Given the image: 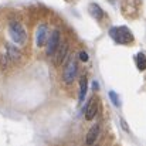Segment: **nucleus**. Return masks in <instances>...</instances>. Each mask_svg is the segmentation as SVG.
Wrapping results in <instances>:
<instances>
[{
  "instance_id": "8",
  "label": "nucleus",
  "mask_w": 146,
  "mask_h": 146,
  "mask_svg": "<svg viewBox=\"0 0 146 146\" xmlns=\"http://www.w3.org/2000/svg\"><path fill=\"white\" fill-rule=\"evenodd\" d=\"M88 10H90V14H91L94 19H97V20H101V19H102V16H104L102 9L98 6L97 3H91V4H90V7H88Z\"/></svg>"
},
{
  "instance_id": "6",
  "label": "nucleus",
  "mask_w": 146,
  "mask_h": 146,
  "mask_svg": "<svg viewBox=\"0 0 146 146\" xmlns=\"http://www.w3.org/2000/svg\"><path fill=\"white\" fill-rule=\"evenodd\" d=\"M55 54H57L55 64H57V65H60V64L64 61V58L67 57V54H68V44H67V43H61V44L58 46L57 51H55Z\"/></svg>"
},
{
  "instance_id": "11",
  "label": "nucleus",
  "mask_w": 146,
  "mask_h": 146,
  "mask_svg": "<svg viewBox=\"0 0 146 146\" xmlns=\"http://www.w3.org/2000/svg\"><path fill=\"white\" fill-rule=\"evenodd\" d=\"M7 55H9L11 60H20L21 52L16 48V47H13V46H7Z\"/></svg>"
},
{
  "instance_id": "12",
  "label": "nucleus",
  "mask_w": 146,
  "mask_h": 146,
  "mask_svg": "<svg viewBox=\"0 0 146 146\" xmlns=\"http://www.w3.org/2000/svg\"><path fill=\"white\" fill-rule=\"evenodd\" d=\"M136 65H138V68H139L141 71H143L146 68V57L142 52H139V54L136 55Z\"/></svg>"
},
{
  "instance_id": "15",
  "label": "nucleus",
  "mask_w": 146,
  "mask_h": 146,
  "mask_svg": "<svg viewBox=\"0 0 146 146\" xmlns=\"http://www.w3.org/2000/svg\"><path fill=\"white\" fill-rule=\"evenodd\" d=\"M0 62H1L3 68H6V67H7V60H6V57H4V55H0Z\"/></svg>"
},
{
  "instance_id": "10",
  "label": "nucleus",
  "mask_w": 146,
  "mask_h": 146,
  "mask_svg": "<svg viewBox=\"0 0 146 146\" xmlns=\"http://www.w3.org/2000/svg\"><path fill=\"white\" fill-rule=\"evenodd\" d=\"M87 91H88V80H87V77H82L81 84H80V102L84 101V98L87 95Z\"/></svg>"
},
{
  "instance_id": "3",
  "label": "nucleus",
  "mask_w": 146,
  "mask_h": 146,
  "mask_svg": "<svg viewBox=\"0 0 146 146\" xmlns=\"http://www.w3.org/2000/svg\"><path fill=\"white\" fill-rule=\"evenodd\" d=\"M77 70H78L77 61H75L74 58H71V60L68 61V64H67V65L64 67V70H62V81H64L65 84H72L74 80H75V77H77Z\"/></svg>"
},
{
  "instance_id": "5",
  "label": "nucleus",
  "mask_w": 146,
  "mask_h": 146,
  "mask_svg": "<svg viewBox=\"0 0 146 146\" xmlns=\"http://www.w3.org/2000/svg\"><path fill=\"white\" fill-rule=\"evenodd\" d=\"M47 36H48V29L46 24H40L37 29V34H36V43L38 47H43L47 41Z\"/></svg>"
},
{
  "instance_id": "16",
  "label": "nucleus",
  "mask_w": 146,
  "mask_h": 146,
  "mask_svg": "<svg viewBox=\"0 0 146 146\" xmlns=\"http://www.w3.org/2000/svg\"><path fill=\"white\" fill-rule=\"evenodd\" d=\"M121 123H122V128H123L125 131H128V132H129V128H128V125H126V122H125L123 119H121Z\"/></svg>"
},
{
  "instance_id": "2",
  "label": "nucleus",
  "mask_w": 146,
  "mask_h": 146,
  "mask_svg": "<svg viewBox=\"0 0 146 146\" xmlns=\"http://www.w3.org/2000/svg\"><path fill=\"white\" fill-rule=\"evenodd\" d=\"M9 33H10L11 40L17 44H24L26 40H27V34H26L24 27L17 21H11L9 24Z\"/></svg>"
},
{
  "instance_id": "9",
  "label": "nucleus",
  "mask_w": 146,
  "mask_h": 146,
  "mask_svg": "<svg viewBox=\"0 0 146 146\" xmlns=\"http://www.w3.org/2000/svg\"><path fill=\"white\" fill-rule=\"evenodd\" d=\"M97 111H98V104L95 102V101H92V102L88 105V108H87V112H85V119H87V121L94 119V116L97 115Z\"/></svg>"
},
{
  "instance_id": "7",
  "label": "nucleus",
  "mask_w": 146,
  "mask_h": 146,
  "mask_svg": "<svg viewBox=\"0 0 146 146\" xmlns=\"http://www.w3.org/2000/svg\"><path fill=\"white\" fill-rule=\"evenodd\" d=\"M98 135H99V125L95 123V125L88 131V135H87V145H92V143L97 141Z\"/></svg>"
},
{
  "instance_id": "13",
  "label": "nucleus",
  "mask_w": 146,
  "mask_h": 146,
  "mask_svg": "<svg viewBox=\"0 0 146 146\" xmlns=\"http://www.w3.org/2000/svg\"><path fill=\"white\" fill-rule=\"evenodd\" d=\"M109 98H111V101H112V104L115 105V106H121V102H119V98H118V94L116 92H113V91H109Z\"/></svg>"
},
{
  "instance_id": "4",
  "label": "nucleus",
  "mask_w": 146,
  "mask_h": 146,
  "mask_svg": "<svg viewBox=\"0 0 146 146\" xmlns=\"http://www.w3.org/2000/svg\"><path fill=\"white\" fill-rule=\"evenodd\" d=\"M60 43V31L58 30H54L52 33H51V37H50L48 43H47V54L48 55H54L55 54V51L58 48V44Z\"/></svg>"
},
{
  "instance_id": "14",
  "label": "nucleus",
  "mask_w": 146,
  "mask_h": 146,
  "mask_svg": "<svg viewBox=\"0 0 146 146\" xmlns=\"http://www.w3.org/2000/svg\"><path fill=\"white\" fill-rule=\"evenodd\" d=\"M78 58L85 62V61H88V54H87L85 51H80V52H78Z\"/></svg>"
},
{
  "instance_id": "1",
  "label": "nucleus",
  "mask_w": 146,
  "mask_h": 146,
  "mask_svg": "<svg viewBox=\"0 0 146 146\" xmlns=\"http://www.w3.org/2000/svg\"><path fill=\"white\" fill-rule=\"evenodd\" d=\"M109 36L118 44H128L133 41V36L128 27H112L109 30Z\"/></svg>"
}]
</instances>
